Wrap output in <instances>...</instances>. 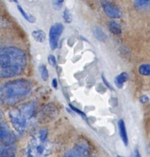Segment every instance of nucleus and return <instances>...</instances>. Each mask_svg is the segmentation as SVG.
<instances>
[{
	"instance_id": "nucleus-19",
	"label": "nucleus",
	"mask_w": 150,
	"mask_h": 157,
	"mask_svg": "<svg viewBox=\"0 0 150 157\" xmlns=\"http://www.w3.org/2000/svg\"><path fill=\"white\" fill-rule=\"evenodd\" d=\"M64 3L63 0H61V1H53V6L56 10H59V9L62 8V4Z\"/></svg>"
},
{
	"instance_id": "nucleus-26",
	"label": "nucleus",
	"mask_w": 150,
	"mask_h": 157,
	"mask_svg": "<svg viewBox=\"0 0 150 157\" xmlns=\"http://www.w3.org/2000/svg\"><path fill=\"white\" fill-rule=\"evenodd\" d=\"M117 157H125V156H117Z\"/></svg>"
},
{
	"instance_id": "nucleus-12",
	"label": "nucleus",
	"mask_w": 150,
	"mask_h": 157,
	"mask_svg": "<svg viewBox=\"0 0 150 157\" xmlns=\"http://www.w3.org/2000/svg\"><path fill=\"white\" fill-rule=\"evenodd\" d=\"M32 37L36 41L40 43H43L46 40V34L42 30H35L32 32Z\"/></svg>"
},
{
	"instance_id": "nucleus-8",
	"label": "nucleus",
	"mask_w": 150,
	"mask_h": 157,
	"mask_svg": "<svg viewBox=\"0 0 150 157\" xmlns=\"http://www.w3.org/2000/svg\"><path fill=\"white\" fill-rule=\"evenodd\" d=\"M102 6L105 13L112 18H118L121 16V12L120 9L114 3L110 2H102Z\"/></svg>"
},
{
	"instance_id": "nucleus-4",
	"label": "nucleus",
	"mask_w": 150,
	"mask_h": 157,
	"mask_svg": "<svg viewBox=\"0 0 150 157\" xmlns=\"http://www.w3.org/2000/svg\"><path fill=\"white\" fill-rule=\"evenodd\" d=\"M9 117L14 128L19 133H22L25 130L27 124V119L18 107L9 111Z\"/></svg>"
},
{
	"instance_id": "nucleus-18",
	"label": "nucleus",
	"mask_w": 150,
	"mask_h": 157,
	"mask_svg": "<svg viewBox=\"0 0 150 157\" xmlns=\"http://www.w3.org/2000/svg\"><path fill=\"white\" fill-rule=\"evenodd\" d=\"M62 17L64 18V21L66 23H70L73 21V15H72L70 11L67 9L64 10L63 14H62Z\"/></svg>"
},
{
	"instance_id": "nucleus-20",
	"label": "nucleus",
	"mask_w": 150,
	"mask_h": 157,
	"mask_svg": "<svg viewBox=\"0 0 150 157\" xmlns=\"http://www.w3.org/2000/svg\"><path fill=\"white\" fill-rule=\"evenodd\" d=\"M47 61H48V63L50 65L53 66V67H55L56 65V58L53 56V55H50L48 56V58H47Z\"/></svg>"
},
{
	"instance_id": "nucleus-16",
	"label": "nucleus",
	"mask_w": 150,
	"mask_h": 157,
	"mask_svg": "<svg viewBox=\"0 0 150 157\" xmlns=\"http://www.w3.org/2000/svg\"><path fill=\"white\" fill-rule=\"evenodd\" d=\"M139 73L143 76H150V64H143L139 67Z\"/></svg>"
},
{
	"instance_id": "nucleus-10",
	"label": "nucleus",
	"mask_w": 150,
	"mask_h": 157,
	"mask_svg": "<svg viewBox=\"0 0 150 157\" xmlns=\"http://www.w3.org/2000/svg\"><path fill=\"white\" fill-rule=\"evenodd\" d=\"M134 4L136 9L140 11L150 10V0H137Z\"/></svg>"
},
{
	"instance_id": "nucleus-9",
	"label": "nucleus",
	"mask_w": 150,
	"mask_h": 157,
	"mask_svg": "<svg viewBox=\"0 0 150 157\" xmlns=\"http://www.w3.org/2000/svg\"><path fill=\"white\" fill-rule=\"evenodd\" d=\"M118 128H119V133H120V137H121L123 143L124 144L125 146L128 145V136H127V132L126 130V125L123 120H120L118 121Z\"/></svg>"
},
{
	"instance_id": "nucleus-22",
	"label": "nucleus",
	"mask_w": 150,
	"mask_h": 157,
	"mask_svg": "<svg viewBox=\"0 0 150 157\" xmlns=\"http://www.w3.org/2000/svg\"><path fill=\"white\" fill-rule=\"evenodd\" d=\"M140 101L142 104H146V103H147L149 101V98L147 95H143V96L140 97Z\"/></svg>"
},
{
	"instance_id": "nucleus-3",
	"label": "nucleus",
	"mask_w": 150,
	"mask_h": 157,
	"mask_svg": "<svg viewBox=\"0 0 150 157\" xmlns=\"http://www.w3.org/2000/svg\"><path fill=\"white\" fill-rule=\"evenodd\" d=\"M47 131L42 130L30 140L26 149V157H47L50 147L47 142Z\"/></svg>"
},
{
	"instance_id": "nucleus-23",
	"label": "nucleus",
	"mask_w": 150,
	"mask_h": 157,
	"mask_svg": "<svg viewBox=\"0 0 150 157\" xmlns=\"http://www.w3.org/2000/svg\"><path fill=\"white\" fill-rule=\"evenodd\" d=\"M102 79H103V81H104V83H105V85H106L107 87H108V88L110 89V90H114V89H113V87H111V84H110L109 83H108V81H107V79L105 78V76H104V75H102Z\"/></svg>"
},
{
	"instance_id": "nucleus-11",
	"label": "nucleus",
	"mask_w": 150,
	"mask_h": 157,
	"mask_svg": "<svg viewBox=\"0 0 150 157\" xmlns=\"http://www.w3.org/2000/svg\"><path fill=\"white\" fill-rule=\"evenodd\" d=\"M128 80V75L126 72H122L121 74H120L119 75H117V77L114 79V83H115L116 86H117L118 88H122L124 84V83L126 82Z\"/></svg>"
},
{
	"instance_id": "nucleus-25",
	"label": "nucleus",
	"mask_w": 150,
	"mask_h": 157,
	"mask_svg": "<svg viewBox=\"0 0 150 157\" xmlns=\"http://www.w3.org/2000/svg\"><path fill=\"white\" fill-rule=\"evenodd\" d=\"M52 84H53V87H54L55 89L57 88V86H58V84H57V81H56V79H53V82H52Z\"/></svg>"
},
{
	"instance_id": "nucleus-24",
	"label": "nucleus",
	"mask_w": 150,
	"mask_h": 157,
	"mask_svg": "<svg viewBox=\"0 0 150 157\" xmlns=\"http://www.w3.org/2000/svg\"><path fill=\"white\" fill-rule=\"evenodd\" d=\"M134 157H142L138 149H136L135 150V152H134Z\"/></svg>"
},
{
	"instance_id": "nucleus-2",
	"label": "nucleus",
	"mask_w": 150,
	"mask_h": 157,
	"mask_svg": "<svg viewBox=\"0 0 150 157\" xmlns=\"http://www.w3.org/2000/svg\"><path fill=\"white\" fill-rule=\"evenodd\" d=\"M32 84L24 79L14 80L0 86V103L13 105L25 99L30 94Z\"/></svg>"
},
{
	"instance_id": "nucleus-14",
	"label": "nucleus",
	"mask_w": 150,
	"mask_h": 157,
	"mask_svg": "<svg viewBox=\"0 0 150 157\" xmlns=\"http://www.w3.org/2000/svg\"><path fill=\"white\" fill-rule=\"evenodd\" d=\"M109 29L114 35H120L121 33V28L120 25L115 21H111L109 22Z\"/></svg>"
},
{
	"instance_id": "nucleus-15",
	"label": "nucleus",
	"mask_w": 150,
	"mask_h": 157,
	"mask_svg": "<svg viewBox=\"0 0 150 157\" xmlns=\"http://www.w3.org/2000/svg\"><path fill=\"white\" fill-rule=\"evenodd\" d=\"M93 34L95 36V38H97L98 41H105L106 40V35L104 33L103 31L102 30L99 28H95L93 31Z\"/></svg>"
},
{
	"instance_id": "nucleus-5",
	"label": "nucleus",
	"mask_w": 150,
	"mask_h": 157,
	"mask_svg": "<svg viewBox=\"0 0 150 157\" xmlns=\"http://www.w3.org/2000/svg\"><path fill=\"white\" fill-rule=\"evenodd\" d=\"M63 25L61 23H56L50 27L49 32V41L50 47L52 50H55L57 48L59 37L63 31Z\"/></svg>"
},
{
	"instance_id": "nucleus-7",
	"label": "nucleus",
	"mask_w": 150,
	"mask_h": 157,
	"mask_svg": "<svg viewBox=\"0 0 150 157\" xmlns=\"http://www.w3.org/2000/svg\"><path fill=\"white\" fill-rule=\"evenodd\" d=\"M89 150L85 144H81L66 153L63 157H88Z\"/></svg>"
},
{
	"instance_id": "nucleus-13",
	"label": "nucleus",
	"mask_w": 150,
	"mask_h": 157,
	"mask_svg": "<svg viewBox=\"0 0 150 157\" xmlns=\"http://www.w3.org/2000/svg\"><path fill=\"white\" fill-rule=\"evenodd\" d=\"M17 7H18V11L20 12V13L22 15V16L24 17V18H25L27 21H29V22H30V23L35 22V21H36V18H35L34 15H30V14H29L28 12H27L26 11H24V9H23V8L21 7L20 5H18V6H17Z\"/></svg>"
},
{
	"instance_id": "nucleus-6",
	"label": "nucleus",
	"mask_w": 150,
	"mask_h": 157,
	"mask_svg": "<svg viewBox=\"0 0 150 157\" xmlns=\"http://www.w3.org/2000/svg\"><path fill=\"white\" fill-rule=\"evenodd\" d=\"M15 137L9 130V127L2 121H0V144L3 147L12 146Z\"/></svg>"
},
{
	"instance_id": "nucleus-21",
	"label": "nucleus",
	"mask_w": 150,
	"mask_h": 157,
	"mask_svg": "<svg viewBox=\"0 0 150 157\" xmlns=\"http://www.w3.org/2000/svg\"><path fill=\"white\" fill-rule=\"evenodd\" d=\"M70 107H71V108L73 109V110H74V111L76 112V113H77L78 114H79V115H80V116H82V117L84 118V119H86V116H85V113H83V112L82 111V110H79V109H78V108H76V107H73V106L72 105V104H70Z\"/></svg>"
},
{
	"instance_id": "nucleus-17",
	"label": "nucleus",
	"mask_w": 150,
	"mask_h": 157,
	"mask_svg": "<svg viewBox=\"0 0 150 157\" xmlns=\"http://www.w3.org/2000/svg\"><path fill=\"white\" fill-rule=\"evenodd\" d=\"M39 71L41 73V78L44 81H47L49 78L48 71H47V67L45 65H41L39 67Z\"/></svg>"
},
{
	"instance_id": "nucleus-1",
	"label": "nucleus",
	"mask_w": 150,
	"mask_h": 157,
	"mask_svg": "<svg viewBox=\"0 0 150 157\" xmlns=\"http://www.w3.org/2000/svg\"><path fill=\"white\" fill-rule=\"evenodd\" d=\"M27 65V57L15 47L0 48V78H10L20 75Z\"/></svg>"
}]
</instances>
